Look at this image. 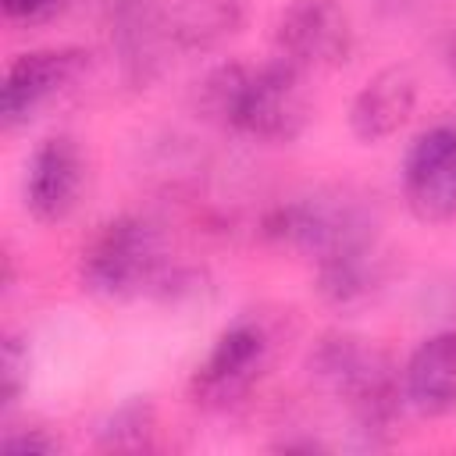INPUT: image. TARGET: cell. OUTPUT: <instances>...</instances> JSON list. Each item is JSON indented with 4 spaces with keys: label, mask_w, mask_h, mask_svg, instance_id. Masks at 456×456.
I'll list each match as a JSON object with an SVG mask.
<instances>
[{
    "label": "cell",
    "mask_w": 456,
    "mask_h": 456,
    "mask_svg": "<svg viewBox=\"0 0 456 456\" xmlns=\"http://www.w3.org/2000/svg\"><path fill=\"white\" fill-rule=\"evenodd\" d=\"M89 68V50L82 46H36L18 53L0 86V121L7 132L28 125L43 107L68 93Z\"/></svg>",
    "instance_id": "cell-8"
},
{
    "label": "cell",
    "mask_w": 456,
    "mask_h": 456,
    "mask_svg": "<svg viewBox=\"0 0 456 456\" xmlns=\"http://www.w3.org/2000/svg\"><path fill=\"white\" fill-rule=\"evenodd\" d=\"M264 235L317 260L346 242L378 235V224L360 200H349L342 192H314L271 207L264 214Z\"/></svg>",
    "instance_id": "cell-5"
},
{
    "label": "cell",
    "mask_w": 456,
    "mask_h": 456,
    "mask_svg": "<svg viewBox=\"0 0 456 456\" xmlns=\"http://www.w3.org/2000/svg\"><path fill=\"white\" fill-rule=\"evenodd\" d=\"M78 285L107 303H128L171 289V264L160 228L142 214L103 217L78 249Z\"/></svg>",
    "instance_id": "cell-3"
},
{
    "label": "cell",
    "mask_w": 456,
    "mask_h": 456,
    "mask_svg": "<svg viewBox=\"0 0 456 456\" xmlns=\"http://www.w3.org/2000/svg\"><path fill=\"white\" fill-rule=\"evenodd\" d=\"M0 452H7V456H53V452H61V438L39 424L11 428L0 438Z\"/></svg>",
    "instance_id": "cell-16"
},
{
    "label": "cell",
    "mask_w": 456,
    "mask_h": 456,
    "mask_svg": "<svg viewBox=\"0 0 456 456\" xmlns=\"http://www.w3.org/2000/svg\"><path fill=\"white\" fill-rule=\"evenodd\" d=\"M417 110V75L406 64L378 68L349 100L346 125L356 142L378 146L406 128Z\"/></svg>",
    "instance_id": "cell-10"
},
{
    "label": "cell",
    "mask_w": 456,
    "mask_h": 456,
    "mask_svg": "<svg viewBox=\"0 0 456 456\" xmlns=\"http://www.w3.org/2000/svg\"><path fill=\"white\" fill-rule=\"evenodd\" d=\"M314 285H317V296L335 310L367 306L378 296V289L385 285V253L378 246V235L346 242V246L317 256Z\"/></svg>",
    "instance_id": "cell-12"
},
{
    "label": "cell",
    "mask_w": 456,
    "mask_h": 456,
    "mask_svg": "<svg viewBox=\"0 0 456 456\" xmlns=\"http://www.w3.org/2000/svg\"><path fill=\"white\" fill-rule=\"evenodd\" d=\"M406 410L417 417H445L456 410V328L424 335L403 363Z\"/></svg>",
    "instance_id": "cell-11"
},
{
    "label": "cell",
    "mask_w": 456,
    "mask_h": 456,
    "mask_svg": "<svg viewBox=\"0 0 456 456\" xmlns=\"http://www.w3.org/2000/svg\"><path fill=\"white\" fill-rule=\"evenodd\" d=\"M157 435V410L146 395L118 403L96 428V445L107 452H146Z\"/></svg>",
    "instance_id": "cell-14"
},
{
    "label": "cell",
    "mask_w": 456,
    "mask_h": 456,
    "mask_svg": "<svg viewBox=\"0 0 456 456\" xmlns=\"http://www.w3.org/2000/svg\"><path fill=\"white\" fill-rule=\"evenodd\" d=\"M399 189L420 224L456 221V121H435L406 142Z\"/></svg>",
    "instance_id": "cell-7"
},
{
    "label": "cell",
    "mask_w": 456,
    "mask_h": 456,
    "mask_svg": "<svg viewBox=\"0 0 456 456\" xmlns=\"http://www.w3.org/2000/svg\"><path fill=\"white\" fill-rule=\"evenodd\" d=\"M28 342L21 335H4V349H0V410L11 413L28 385Z\"/></svg>",
    "instance_id": "cell-15"
},
{
    "label": "cell",
    "mask_w": 456,
    "mask_h": 456,
    "mask_svg": "<svg viewBox=\"0 0 456 456\" xmlns=\"http://www.w3.org/2000/svg\"><path fill=\"white\" fill-rule=\"evenodd\" d=\"M246 25V0H182L171 18L167 32L185 50H214Z\"/></svg>",
    "instance_id": "cell-13"
},
{
    "label": "cell",
    "mask_w": 456,
    "mask_h": 456,
    "mask_svg": "<svg viewBox=\"0 0 456 456\" xmlns=\"http://www.w3.org/2000/svg\"><path fill=\"white\" fill-rule=\"evenodd\" d=\"M86 189V153L75 135L53 132L39 139L25 160L21 175V203L39 224H64Z\"/></svg>",
    "instance_id": "cell-9"
},
{
    "label": "cell",
    "mask_w": 456,
    "mask_h": 456,
    "mask_svg": "<svg viewBox=\"0 0 456 456\" xmlns=\"http://www.w3.org/2000/svg\"><path fill=\"white\" fill-rule=\"evenodd\" d=\"M306 367L321 388L346 403L356 431L367 442H385L395 431L406 395L403 374L385 349L349 331H328L310 349Z\"/></svg>",
    "instance_id": "cell-2"
},
{
    "label": "cell",
    "mask_w": 456,
    "mask_h": 456,
    "mask_svg": "<svg viewBox=\"0 0 456 456\" xmlns=\"http://www.w3.org/2000/svg\"><path fill=\"white\" fill-rule=\"evenodd\" d=\"M356 50L353 18L342 0H285L274 21V53L306 71L342 68Z\"/></svg>",
    "instance_id": "cell-6"
},
{
    "label": "cell",
    "mask_w": 456,
    "mask_h": 456,
    "mask_svg": "<svg viewBox=\"0 0 456 456\" xmlns=\"http://www.w3.org/2000/svg\"><path fill=\"white\" fill-rule=\"evenodd\" d=\"M196 110L224 132L289 146L310 125V93L303 71L278 53L264 64L221 61L196 82Z\"/></svg>",
    "instance_id": "cell-1"
},
{
    "label": "cell",
    "mask_w": 456,
    "mask_h": 456,
    "mask_svg": "<svg viewBox=\"0 0 456 456\" xmlns=\"http://www.w3.org/2000/svg\"><path fill=\"white\" fill-rule=\"evenodd\" d=\"M68 7H71V0H0L4 21H7V25H21V28L50 25V21L61 18Z\"/></svg>",
    "instance_id": "cell-17"
},
{
    "label": "cell",
    "mask_w": 456,
    "mask_h": 456,
    "mask_svg": "<svg viewBox=\"0 0 456 456\" xmlns=\"http://www.w3.org/2000/svg\"><path fill=\"white\" fill-rule=\"evenodd\" d=\"M271 363V335L256 317L224 324L189 374V399L207 413H228L246 403Z\"/></svg>",
    "instance_id": "cell-4"
}]
</instances>
